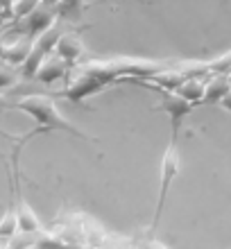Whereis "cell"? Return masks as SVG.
<instances>
[{
  "instance_id": "2e32d148",
  "label": "cell",
  "mask_w": 231,
  "mask_h": 249,
  "mask_svg": "<svg viewBox=\"0 0 231 249\" xmlns=\"http://www.w3.org/2000/svg\"><path fill=\"white\" fill-rule=\"evenodd\" d=\"M5 109H9V100H7L5 95L0 93V111H5Z\"/></svg>"
},
{
  "instance_id": "277c9868",
  "label": "cell",
  "mask_w": 231,
  "mask_h": 249,
  "mask_svg": "<svg viewBox=\"0 0 231 249\" xmlns=\"http://www.w3.org/2000/svg\"><path fill=\"white\" fill-rule=\"evenodd\" d=\"M132 82H136V84L145 86V89H150V91H157L159 93V107L157 109H161V111L168 113V118H170V131H179L181 129V124H184V120L191 116V111L195 109V105L193 102H188L186 98H181L177 91H168V89H161V86L152 84V82H147V79H132Z\"/></svg>"
},
{
  "instance_id": "ac0fdd59",
  "label": "cell",
  "mask_w": 231,
  "mask_h": 249,
  "mask_svg": "<svg viewBox=\"0 0 231 249\" xmlns=\"http://www.w3.org/2000/svg\"><path fill=\"white\" fill-rule=\"evenodd\" d=\"M227 75H229V84H231V71H229V72H227Z\"/></svg>"
},
{
  "instance_id": "5b68a950",
  "label": "cell",
  "mask_w": 231,
  "mask_h": 249,
  "mask_svg": "<svg viewBox=\"0 0 231 249\" xmlns=\"http://www.w3.org/2000/svg\"><path fill=\"white\" fill-rule=\"evenodd\" d=\"M57 18H59L57 7L48 5V2H43V0H41L39 5L34 7L27 16H23L20 20H16V23H14L12 32L27 34V36H32V39H34V36H39L43 30H48L53 23H57Z\"/></svg>"
},
{
  "instance_id": "e0dca14e",
  "label": "cell",
  "mask_w": 231,
  "mask_h": 249,
  "mask_svg": "<svg viewBox=\"0 0 231 249\" xmlns=\"http://www.w3.org/2000/svg\"><path fill=\"white\" fill-rule=\"evenodd\" d=\"M43 2H48V5H54V7H57V2H59V0H43Z\"/></svg>"
},
{
  "instance_id": "52a82bcc",
  "label": "cell",
  "mask_w": 231,
  "mask_h": 249,
  "mask_svg": "<svg viewBox=\"0 0 231 249\" xmlns=\"http://www.w3.org/2000/svg\"><path fill=\"white\" fill-rule=\"evenodd\" d=\"M71 68H73V66L68 64L64 57H59L57 53L54 54L50 53L46 59L41 61V66H39V71H36V75H34V79L41 82V84H54L57 79L68 77Z\"/></svg>"
},
{
  "instance_id": "6da1fadb",
  "label": "cell",
  "mask_w": 231,
  "mask_h": 249,
  "mask_svg": "<svg viewBox=\"0 0 231 249\" xmlns=\"http://www.w3.org/2000/svg\"><path fill=\"white\" fill-rule=\"evenodd\" d=\"M9 109H16V111L27 113V116L36 123V129L27 131L25 136L18 138V141H23V143H27V138L39 136V134H48V131H66V134L77 136V138H82V141H93V143H98L93 136L84 134V131L77 129L68 118H64L50 95H43V93H30V95L18 98L14 105H9Z\"/></svg>"
},
{
  "instance_id": "4fadbf2b",
  "label": "cell",
  "mask_w": 231,
  "mask_h": 249,
  "mask_svg": "<svg viewBox=\"0 0 231 249\" xmlns=\"http://www.w3.org/2000/svg\"><path fill=\"white\" fill-rule=\"evenodd\" d=\"M14 82H16V71H14L9 64L0 61V89L14 86Z\"/></svg>"
},
{
  "instance_id": "5bb4252c",
  "label": "cell",
  "mask_w": 231,
  "mask_h": 249,
  "mask_svg": "<svg viewBox=\"0 0 231 249\" xmlns=\"http://www.w3.org/2000/svg\"><path fill=\"white\" fill-rule=\"evenodd\" d=\"M12 2L14 0H0V20L9 18V14H12Z\"/></svg>"
},
{
  "instance_id": "8992f818",
  "label": "cell",
  "mask_w": 231,
  "mask_h": 249,
  "mask_svg": "<svg viewBox=\"0 0 231 249\" xmlns=\"http://www.w3.org/2000/svg\"><path fill=\"white\" fill-rule=\"evenodd\" d=\"M32 36H27V34H18L16 39H0V61H5V64L14 66V68H18L23 61H25L27 53H30V48H32Z\"/></svg>"
},
{
  "instance_id": "9a60e30c",
  "label": "cell",
  "mask_w": 231,
  "mask_h": 249,
  "mask_svg": "<svg viewBox=\"0 0 231 249\" xmlns=\"http://www.w3.org/2000/svg\"><path fill=\"white\" fill-rule=\"evenodd\" d=\"M220 107H222L225 111H229V113H231V89H229V93H227L225 98L220 100Z\"/></svg>"
},
{
  "instance_id": "9c48e42d",
  "label": "cell",
  "mask_w": 231,
  "mask_h": 249,
  "mask_svg": "<svg viewBox=\"0 0 231 249\" xmlns=\"http://www.w3.org/2000/svg\"><path fill=\"white\" fill-rule=\"evenodd\" d=\"M231 84H229V75L227 72H211V79H206V91H204V100L202 105H211L218 102L229 93Z\"/></svg>"
},
{
  "instance_id": "ba28073f",
  "label": "cell",
  "mask_w": 231,
  "mask_h": 249,
  "mask_svg": "<svg viewBox=\"0 0 231 249\" xmlns=\"http://www.w3.org/2000/svg\"><path fill=\"white\" fill-rule=\"evenodd\" d=\"M54 53L59 54V57H64L71 66H75V61L84 54V43H82V39H79L77 34L64 32L59 36V41H57V46H54Z\"/></svg>"
},
{
  "instance_id": "3957f363",
  "label": "cell",
  "mask_w": 231,
  "mask_h": 249,
  "mask_svg": "<svg viewBox=\"0 0 231 249\" xmlns=\"http://www.w3.org/2000/svg\"><path fill=\"white\" fill-rule=\"evenodd\" d=\"M75 68H77V66H75ZM109 86H111V82H109L107 77H102L100 72L77 68L75 77L66 84V89L57 91L54 95H59V98L73 102V105H82L86 98H91V95H95V93L105 91V89H109Z\"/></svg>"
},
{
  "instance_id": "7c38bea8",
  "label": "cell",
  "mask_w": 231,
  "mask_h": 249,
  "mask_svg": "<svg viewBox=\"0 0 231 249\" xmlns=\"http://www.w3.org/2000/svg\"><path fill=\"white\" fill-rule=\"evenodd\" d=\"M41 0H14L12 2V14H9V20H20L23 16H27V14L32 12L34 7L39 5Z\"/></svg>"
},
{
  "instance_id": "d6986e66",
  "label": "cell",
  "mask_w": 231,
  "mask_h": 249,
  "mask_svg": "<svg viewBox=\"0 0 231 249\" xmlns=\"http://www.w3.org/2000/svg\"><path fill=\"white\" fill-rule=\"evenodd\" d=\"M2 243H5V240H0V245H2Z\"/></svg>"
},
{
  "instance_id": "8fae6325",
  "label": "cell",
  "mask_w": 231,
  "mask_h": 249,
  "mask_svg": "<svg viewBox=\"0 0 231 249\" xmlns=\"http://www.w3.org/2000/svg\"><path fill=\"white\" fill-rule=\"evenodd\" d=\"M84 12V0H59L57 2V14L64 20H77Z\"/></svg>"
},
{
  "instance_id": "30bf717a",
  "label": "cell",
  "mask_w": 231,
  "mask_h": 249,
  "mask_svg": "<svg viewBox=\"0 0 231 249\" xmlns=\"http://www.w3.org/2000/svg\"><path fill=\"white\" fill-rule=\"evenodd\" d=\"M175 91H177L181 98L188 100V102H193L195 107H199V105H202V100H204L206 79L202 77V75H193V77L186 79L184 84H179Z\"/></svg>"
},
{
  "instance_id": "7a4b0ae2",
  "label": "cell",
  "mask_w": 231,
  "mask_h": 249,
  "mask_svg": "<svg viewBox=\"0 0 231 249\" xmlns=\"http://www.w3.org/2000/svg\"><path fill=\"white\" fill-rule=\"evenodd\" d=\"M179 131H170V143L163 152V159H161V177H159V199L157 206H154V217H152V227L150 231H157L159 220H161V213L165 209V202H168V193H170V186L175 181L179 172Z\"/></svg>"
},
{
  "instance_id": "ffe728a7",
  "label": "cell",
  "mask_w": 231,
  "mask_h": 249,
  "mask_svg": "<svg viewBox=\"0 0 231 249\" xmlns=\"http://www.w3.org/2000/svg\"><path fill=\"white\" fill-rule=\"evenodd\" d=\"M0 39H2V32H0Z\"/></svg>"
}]
</instances>
